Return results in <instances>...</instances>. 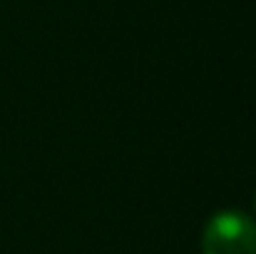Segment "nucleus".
I'll return each mask as SVG.
<instances>
[{
	"label": "nucleus",
	"instance_id": "nucleus-1",
	"mask_svg": "<svg viewBox=\"0 0 256 254\" xmlns=\"http://www.w3.org/2000/svg\"><path fill=\"white\" fill-rule=\"evenodd\" d=\"M202 254H256V222L242 209H222L202 232Z\"/></svg>",
	"mask_w": 256,
	"mask_h": 254
},
{
	"label": "nucleus",
	"instance_id": "nucleus-2",
	"mask_svg": "<svg viewBox=\"0 0 256 254\" xmlns=\"http://www.w3.org/2000/svg\"><path fill=\"white\" fill-rule=\"evenodd\" d=\"M254 212H256V202H254Z\"/></svg>",
	"mask_w": 256,
	"mask_h": 254
}]
</instances>
